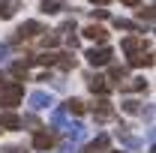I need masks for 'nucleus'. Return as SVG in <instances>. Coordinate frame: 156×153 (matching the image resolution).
I'll list each match as a JSON object with an SVG mask.
<instances>
[{
    "mask_svg": "<svg viewBox=\"0 0 156 153\" xmlns=\"http://www.w3.org/2000/svg\"><path fill=\"white\" fill-rule=\"evenodd\" d=\"M120 45H123V51L129 54V66H153V54H150V51L144 54V39L126 36Z\"/></svg>",
    "mask_w": 156,
    "mask_h": 153,
    "instance_id": "1",
    "label": "nucleus"
},
{
    "mask_svg": "<svg viewBox=\"0 0 156 153\" xmlns=\"http://www.w3.org/2000/svg\"><path fill=\"white\" fill-rule=\"evenodd\" d=\"M21 96H24L21 81H3V84H0V105L12 108V105H18V102H21Z\"/></svg>",
    "mask_w": 156,
    "mask_h": 153,
    "instance_id": "2",
    "label": "nucleus"
},
{
    "mask_svg": "<svg viewBox=\"0 0 156 153\" xmlns=\"http://www.w3.org/2000/svg\"><path fill=\"white\" fill-rule=\"evenodd\" d=\"M42 33H48L39 21H24L18 30H15V42H21V39H36V36H42Z\"/></svg>",
    "mask_w": 156,
    "mask_h": 153,
    "instance_id": "3",
    "label": "nucleus"
},
{
    "mask_svg": "<svg viewBox=\"0 0 156 153\" xmlns=\"http://www.w3.org/2000/svg\"><path fill=\"white\" fill-rule=\"evenodd\" d=\"M84 57H87L90 66H105V63H111V48L108 45H99V48H90Z\"/></svg>",
    "mask_w": 156,
    "mask_h": 153,
    "instance_id": "4",
    "label": "nucleus"
},
{
    "mask_svg": "<svg viewBox=\"0 0 156 153\" xmlns=\"http://www.w3.org/2000/svg\"><path fill=\"white\" fill-rule=\"evenodd\" d=\"M27 102H30V108H33V111H42V108L54 105V99H51V93H45V90H33Z\"/></svg>",
    "mask_w": 156,
    "mask_h": 153,
    "instance_id": "5",
    "label": "nucleus"
},
{
    "mask_svg": "<svg viewBox=\"0 0 156 153\" xmlns=\"http://www.w3.org/2000/svg\"><path fill=\"white\" fill-rule=\"evenodd\" d=\"M87 87H90L93 93H99V96H108V93H111L108 78H102V75H87Z\"/></svg>",
    "mask_w": 156,
    "mask_h": 153,
    "instance_id": "6",
    "label": "nucleus"
},
{
    "mask_svg": "<svg viewBox=\"0 0 156 153\" xmlns=\"http://www.w3.org/2000/svg\"><path fill=\"white\" fill-rule=\"evenodd\" d=\"M93 117H96V123H105V120H111V117H114V108H111V102H108V99H99L96 105H93Z\"/></svg>",
    "mask_w": 156,
    "mask_h": 153,
    "instance_id": "7",
    "label": "nucleus"
},
{
    "mask_svg": "<svg viewBox=\"0 0 156 153\" xmlns=\"http://www.w3.org/2000/svg\"><path fill=\"white\" fill-rule=\"evenodd\" d=\"M0 129H9V132L21 129V117L15 111H0Z\"/></svg>",
    "mask_w": 156,
    "mask_h": 153,
    "instance_id": "8",
    "label": "nucleus"
},
{
    "mask_svg": "<svg viewBox=\"0 0 156 153\" xmlns=\"http://www.w3.org/2000/svg\"><path fill=\"white\" fill-rule=\"evenodd\" d=\"M84 36L93 39V42H105V39H108V30H105L102 24H87V27H84Z\"/></svg>",
    "mask_w": 156,
    "mask_h": 153,
    "instance_id": "9",
    "label": "nucleus"
},
{
    "mask_svg": "<svg viewBox=\"0 0 156 153\" xmlns=\"http://www.w3.org/2000/svg\"><path fill=\"white\" fill-rule=\"evenodd\" d=\"M33 147H36V150L54 147V135H51V132H36V135H33Z\"/></svg>",
    "mask_w": 156,
    "mask_h": 153,
    "instance_id": "10",
    "label": "nucleus"
},
{
    "mask_svg": "<svg viewBox=\"0 0 156 153\" xmlns=\"http://www.w3.org/2000/svg\"><path fill=\"white\" fill-rule=\"evenodd\" d=\"M63 132H66V138H72V141H81V138L87 135V132H84V126H81L78 120H75V123H63Z\"/></svg>",
    "mask_w": 156,
    "mask_h": 153,
    "instance_id": "11",
    "label": "nucleus"
},
{
    "mask_svg": "<svg viewBox=\"0 0 156 153\" xmlns=\"http://www.w3.org/2000/svg\"><path fill=\"white\" fill-rule=\"evenodd\" d=\"M105 150H108V135H96V141H90L84 153H105Z\"/></svg>",
    "mask_w": 156,
    "mask_h": 153,
    "instance_id": "12",
    "label": "nucleus"
},
{
    "mask_svg": "<svg viewBox=\"0 0 156 153\" xmlns=\"http://www.w3.org/2000/svg\"><path fill=\"white\" fill-rule=\"evenodd\" d=\"M117 138H120L129 150H138V147H141V141H138V138H132V135L126 132V126H120V129H117Z\"/></svg>",
    "mask_w": 156,
    "mask_h": 153,
    "instance_id": "13",
    "label": "nucleus"
},
{
    "mask_svg": "<svg viewBox=\"0 0 156 153\" xmlns=\"http://www.w3.org/2000/svg\"><path fill=\"white\" fill-rule=\"evenodd\" d=\"M18 12V0H0V18H12Z\"/></svg>",
    "mask_w": 156,
    "mask_h": 153,
    "instance_id": "14",
    "label": "nucleus"
},
{
    "mask_svg": "<svg viewBox=\"0 0 156 153\" xmlns=\"http://www.w3.org/2000/svg\"><path fill=\"white\" fill-rule=\"evenodd\" d=\"M144 87H147V81H144V78H129L126 84H120V90H123V93H135V90H144Z\"/></svg>",
    "mask_w": 156,
    "mask_h": 153,
    "instance_id": "15",
    "label": "nucleus"
},
{
    "mask_svg": "<svg viewBox=\"0 0 156 153\" xmlns=\"http://www.w3.org/2000/svg\"><path fill=\"white\" fill-rule=\"evenodd\" d=\"M66 6H63V0H42V12L45 15H57V12H63Z\"/></svg>",
    "mask_w": 156,
    "mask_h": 153,
    "instance_id": "16",
    "label": "nucleus"
},
{
    "mask_svg": "<svg viewBox=\"0 0 156 153\" xmlns=\"http://www.w3.org/2000/svg\"><path fill=\"white\" fill-rule=\"evenodd\" d=\"M54 66H60L63 72H69V69H75V57H72V54H57Z\"/></svg>",
    "mask_w": 156,
    "mask_h": 153,
    "instance_id": "17",
    "label": "nucleus"
},
{
    "mask_svg": "<svg viewBox=\"0 0 156 153\" xmlns=\"http://www.w3.org/2000/svg\"><path fill=\"white\" fill-rule=\"evenodd\" d=\"M63 123H66V108L60 105V108H54V114H51V126H54V129H60Z\"/></svg>",
    "mask_w": 156,
    "mask_h": 153,
    "instance_id": "18",
    "label": "nucleus"
},
{
    "mask_svg": "<svg viewBox=\"0 0 156 153\" xmlns=\"http://www.w3.org/2000/svg\"><path fill=\"white\" fill-rule=\"evenodd\" d=\"M63 108H66V111H72V114H84V108H87V105H84L81 99H69Z\"/></svg>",
    "mask_w": 156,
    "mask_h": 153,
    "instance_id": "19",
    "label": "nucleus"
},
{
    "mask_svg": "<svg viewBox=\"0 0 156 153\" xmlns=\"http://www.w3.org/2000/svg\"><path fill=\"white\" fill-rule=\"evenodd\" d=\"M123 111H126V114H138V111H141V102H138V99H123Z\"/></svg>",
    "mask_w": 156,
    "mask_h": 153,
    "instance_id": "20",
    "label": "nucleus"
},
{
    "mask_svg": "<svg viewBox=\"0 0 156 153\" xmlns=\"http://www.w3.org/2000/svg\"><path fill=\"white\" fill-rule=\"evenodd\" d=\"M12 75H15V78H27V60L12 63Z\"/></svg>",
    "mask_w": 156,
    "mask_h": 153,
    "instance_id": "21",
    "label": "nucleus"
},
{
    "mask_svg": "<svg viewBox=\"0 0 156 153\" xmlns=\"http://www.w3.org/2000/svg\"><path fill=\"white\" fill-rule=\"evenodd\" d=\"M114 27L117 30H132V33L138 30V24H132V21H126V18H114Z\"/></svg>",
    "mask_w": 156,
    "mask_h": 153,
    "instance_id": "22",
    "label": "nucleus"
},
{
    "mask_svg": "<svg viewBox=\"0 0 156 153\" xmlns=\"http://www.w3.org/2000/svg\"><path fill=\"white\" fill-rule=\"evenodd\" d=\"M126 72H129L126 66H111V81H123V78H126Z\"/></svg>",
    "mask_w": 156,
    "mask_h": 153,
    "instance_id": "23",
    "label": "nucleus"
},
{
    "mask_svg": "<svg viewBox=\"0 0 156 153\" xmlns=\"http://www.w3.org/2000/svg\"><path fill=\"white\" fill-rule=\"evenodd\" d=\"M21 126H30V129H36V126H39V120H36L33 114H24V117H21Z\"/></svg>",
    "mask_w": 156,
    "mask_h": 153,
    "instance_id": "24",
    "label": "nucleus"
},
{
    "mask_svg": "<svg viewBox=\"0 0 156 153\" xmlns=\"http://www.w3.org/2000/svg\"><path fill=\"white\" fill-rule=\"evenodd\" d=\"M60 42V33H48V36H42V45H57Z\"/></svg>",
    "mask_w": 156,
    "mask_h": 153,
    "instance_id": "25",
    "label": "nucleus"
},
{
    "mask_svg": "<svg viewBox=\"0 0 156 153\" xmlns=\"http://www.w3.org/2000/svg\"><path fill=\"white\" fill-rule=\"evenodd\" d=\"M0 63H9V45H0Z\"/></svg>",
    "mask_w": 156,
    "mask_h": 153,
    "instance_id": "26",
    "label": "nucleus"
},
{
    "mask_svg": "<svg viewBox=\"0 0 156 153\" xmlns=\"http://www.w3.org/2000/svg\"><path fill=\"white\" fill-rule=\"evenodd\" d=\"M138 15L147 18V21H153V9H150V6H147V9H138Z\"/></svg>",
    "mask_w": 156,
    "mask_h": 153,
    "instance_id": "27",
    "label": "nucleus"
},
{
    "mask_svg": "<svg viewBox=\"0 0 156 153\" xmlns=\"http://www.w3.org/2000/svg\"><path fill=\"white\" fill-rule=\"evenodd\" d=\"M66 42H69V48H78V36L75 33H66Z\"/></svg>",
    "mask_w": 156,
    "mask_h": 153,
    "instance_id": "28",
    "label": "nucleus"
},
{
    "mask_svg": "<svg viewBox=\"0 0 156 153\" xmlns=\"http://www.w3.org/2000/svg\"><path fill=\"white\" fill-rule=\"evenodd\" d=\"M3 153H27V150H24V147H6Z\"/></svg>",
    "mask_w": 156,
    "mask_h": 153,
    "instance_id": "29",
    "label": "nucleus"
},
{
    "mask_svg": "<svg viewBox=\"0 0 156 153\" xmlns=\"http://www.w3.org/2000/svg\"><path fill=\"white\" fill-rule=\"evenodd\" d=\"M93 6H105V3H111V0H90Z\"/></svg>",
    "mask_w": 156,
    "mask_h": 153,
    "instance_id": "30",
    "label": "nucleus"
},
{
    "mask_svg": "<svg viewBox=\"0 0 156 153\" xmlns=\"http://www.w3.org/2000/svg\"><path fill=\"white\" fill-rule=\"evenodd\" d=\"M120 3H126V6H138L141 0H120Z\"/></svg>",
    "mask_w": 156,
    "mask_h": 153,
    "instance_id": "31",
    "label": "nucleus"
}]
</instances>
